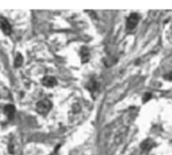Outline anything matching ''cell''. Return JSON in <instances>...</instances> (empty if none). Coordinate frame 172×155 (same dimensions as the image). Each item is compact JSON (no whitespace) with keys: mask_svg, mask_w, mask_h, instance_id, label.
I'll return each instance as SVG.
<instances>
[{"mask_svg":"<svg viewBox=\"0 0 172 155\" xmlns=\"http://www.w3.org/2000/svg\"><path fill=\"white\" fill-rule=\"evenodd\" d=\"M81 58H82V62L87 63L90 60V51L86 46H83L81 48Z\"/></svg>","mask_w":172,"mask_h":155,"instance_id":"8992f818","label":"cell"},{"mask_svg":"<svg viewBox=\"0 0 172 155\" xmlns=\"http://www.w3.org/2000/svg\"><path fill=\"white\" fill-rule=\"evenodd\" d=\"M139 20H140V15L138 13H132L130 14L128 18H127V28L132 29L138 24Z\"/></svg>","mask_w":172,"mask_h":155,"instance_id":"7a4b0ae2","label":"cell"},{"mask_svg":"<svg viewBox=\"0 0 172 155\" xmlns=\"http://www.w3.org/2000/svg\"><path fill=\"white\" fill-rule=\"evenodd\" d=\"M56 80L53 77H44L42 80V85L44 87H48V88H51V87H55L56 85Z\"/></svg>","mask_w":172,"mask_h":155,"instance_id":"277c9868","label":"cell"},{"mask_svg":"<svg viewBox=\"0 0 172 155\" xmlns=\"http://www.w3.org/2000/svg\"><path fill=\"white\" fill-rule=\"evenodd\" d=\"M98 87H99V85L98 83H97L96 81H94V80H92L91 82L89 83L88 85V89L91 92H94V91H97V89H98Z\"/></svg>","mask_w":172,"mask_h":155,"instance_id":"9c48e42d","label":"cell"},{"mask_svg":"<svg viewBox=\"0 0 172 155\" xmlns=\"http://www.w3.org/2000/svg\"><path fill=\"white\" fill-rule=\"evenodd\" d=\"M164 79L168 80V81H172V72L169 73V74H166L165 76H164Z\"/></svg>","mask_w":172,"mask_h":155,"instance_id":"30bf717a","label":"cell"},{"mask_svg":"<svg viewBox=\"0 0 172 155\" xmlns=\"http://www.w3.org/2000/svg\"><path fill=\"white\" fill-rule=\"evenodd\" d=\"M4 113L7 115L8 119H13L14 115H15V107L13 105H6L4 107Z\"/></svg>","mask_w":172,"mask_h":155,"instance_id":"5b68a950","label":"cell"},{"mask_svg":"<svg viewBox=\"0 0 172 155\" xmlns=\"http://www.w3.org/2000/svg\"><path fill=\"white\" fill-rule=\"evenodd\" d=\"M51 107H53V104H51L50 101L48 100H41L39 102H37L36 104V111L37 113L41 115H45L51 110Z\"/></svg>","mask_w":172,"mask_h":155,"instance_id":"6da1fadb","label":"cell"},{"mask_svg":"<svg viewBox=\"0 0 172 155\" xmlns=\"http://www.w3.org/2000/svg\"><path fill=\"white\" fill-rule=\"evenodd\" d=\"M151 98V94H149V93H146L145 94V96H144V102H147L149 99Z\"/></svg>","mask_w":172,"mask_h":155,"instance_id":"8fae6325","label":"cell"},{"mask_svg":"<svg viewBox=\"0 0 172 155\" xmlns=\"http://www.w3.org/2000/svg\"><path fill=\"white\" fill-rule=\"evenodd\" d=\"M50 155H58V154H55V153H53V154H50Z\"/></svg>","mask_w":172,"mask_h":155,"instance_id":"7c38bea8","label":"cell"},{"mask_svg":"<svg viewBox=\"0 0 172 155\" xmlns=\"http://www.w3.org/2000/svg\"><path fill=\"white\" fill-rule=\"evenodd\" d=\"M0 28L5 35H9L11 33V25L6 18L0 17Z\"/></svg>","mask_w":172,"mask_h":155,"instance_id":"3957f363","label":"cell"},{"mask_svg":"<svg viewBox=\"0 0 172 155\" xmlns=\"http://www.w3.org/2000/svg\"><path fill=\"white\" fill-rule=\"evenodd\" d=\"M153 146H154V142H153L151 139H147V140L143 141L142 144H141V148H142L143 150H149V149H151Z\"/></svg>","mask_w":172,"mask_h":155,"instance_id":"52a82bcc","label":"cell"},{"mask_svg":"<svg viewBox=\"0 0 172 155\" xmlns=\"http://www.w3.org/2000/svg\"><path fill=\"white\" fill-rule=\"evenodd\" d=\"M23 63V58L20 53H17V55L15 56V60H14V67L15 68H19L21 67Z\"/></svg>","mask_w":172,"mask_h":155,"instance_id":"ba28073f","label":"cell"}]
</instances>
